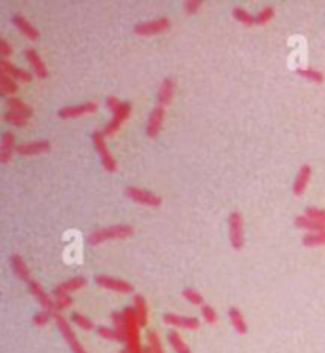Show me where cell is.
I'll use <instances>...</instances> for the list:
<instances>
[{
    "mask_svg": "<svg viewBox=\"0 0 325 353\" xmlns=\"http://www.w3.org/2000/svg\"><path fill=\"white\" fill-rule=\"evenodd\" d=\"M97 334H99L101 338L105 340H113V342H120V344H124V340H122V336H120L118 333H116V328L114 326H106V325H97Z\"/></svg>",
    "mask_w": 325,
    "mask_h": 353,
    "instance_id": "33",
    "label": "cell"
},
{
    "mask_svg": "<svg viewBox=\"0 0 325 353\" xmlns=\"http://www.w3.org/2000/svg\"><path fill=\"white\" fill-rule=\"evenodd\" d=\"M118 353H129V349H127V347H124V349H120Z\"/></svg>",
    "mask_w": 325,
    "mask_h": 353,
    "instance_id": "45",
    "label": "cell"
},
{
    "mask_svg": "<svg viewBox=\"0 0 325 353\" xmlns=\"http://www.w3.org/2000/svg\"><path fill=\"white\" fill-rule=\"evenodd\" d=\"M295 73L299 74L300 78H305V80H310L314 82V84H321V82L325 80V76L321 73H319L318 68H310V67H306V68H297Z\"/></svg>",
    "mask_w": 325,
    "mask_h": 353,
    "instance_id": "29",
    "label": "cell"
},
{
    "mask_svg": "<svg viewBox=\"0 0 325 353\" xmlns=\"http://www.w3.org/2000/svg\"><path fill=\"white\" fill-rule=\"evenodd\" d=\"M93 281L97 283L103 289H109V291H114V293H122V294H132L135 289L129 281L120 279V277H114V275H106V273H97Z\"/></svg>",
    "mask_w": 325,
    "mask_h": 353,
    "instance_id": "6",
    "label": "cell"
},
{
    "mask_svg": "<svg viewBox=\"0 0 325 353\" xmlns=\"http://www.w3.org/2000/svg\"><path fill=\"white\" fill-rule=\"evenodd\" d=\"M4 122L8 126H13V127H27L29 126V118L21 116L17 112H12V110H6L4 112Z\"/></svg>",
    "mask_w": 325,
    "mask_h": 353,
    "instance_id": "32",
    "label": "cell"
},
{
    "mask_svg": "<svg viewBox=\"0 0 325 353\" xmlns=\"http://www.w3.org/2000/svg\"><path fill=\"white\" fill-rule=\"evenodd\" d=\"M300 243L305 247H319L325 245V232H312V233H305Z\"/></svg>",
    "mask_w": 325,
    "mask_h": 353,
    "instance_id": "31",
    "label": "cell"
},
{
    "mask_svg": "<svg viewBox=\"0 0 325 353\" xmlns=\"http://www.w3.org/2000/svg\"><path fill=\"white\" fill-rule=\"evenodd\" d=\"M120 105H122V101L118 99V97H114V95H111V97H106L105 99V108L109 110V112H116L120 108Z\"/></svg>",
    "mask_w": 325,
    "mask_h": 353,
    "instance_id": "42",
    "label": "cell"
},
{
    "mask_svg": "<svg viewBox=\"0 0 325 353\" xmlns=\"http://www.w3.org/2000/svg\"><path fill=\"white\" fill-rule=\"evenodd\" d=\"M126 196L132 201L139 203V205L146 207H160L162 205V198L158 194H154L153 190H146V188H137V186H126Z\"/></svg>",
    "mask_w": 325,
    "mask_h": 353,
    "instance_id": "5",
    "label": "cell"
},
{
    "mask_svg": "<svg viewBox=\"0 0 325 353\" xmlns=\"http://www.w3.org/2000/svg\"><path fill=\"white\" fill-rule=\"evenodd\" d=\"M232 17L238 21V23L246 25V27H253V25H255V15L249 14L246 8H242V6L232 8Z\"/></svg>",
    "mask_w": 325,
    "mask_h": 353,
    "instance_id": "28",
    "label": "cell"
},
{
    "mask_svg": "<svg viewBox=\"0 0 325 353\" xmlns=\"http://www.w3.org/2000/svg\"><path fill=\"white\" fill-rule=\"evenodd\" d=\"M171 27V21L167 17H158V19L153 21H143V23H137L133 27V33L139 34V36H150V34H160L166 33Z\"/></svg>",
    "mask_w": 325,
    "mask_h": 353,
    "instance_id": "7",
    "label": "cell"
},
{
    "mask_svg": "<svg viewBox=\"0 0 325 353\" xmlns=\"http://www.w3.org/2000/svg\"><path fill=\"white\" fill-rule=\"evenodd\" d=\"M143 353H153V349H150V346H145V347H143Z\"/></svg>",
    "mask_w": 325,
    "mask_h": 353,
    "instance_id": "44",
    "label": "cell"
},
{
    "mask_svg": "<svg viewBox=\"0 0 325 353\" xmlns=\"http://www.w3.org/2000/svg\"><path fill=\"white\" fill-rule=\"evenodd\" d=\"M0 73L12 76V78H15L17 82H31L33 80V73H29V70H25V68L15 67V65L10 63V61H4V59H0Z\"/></svg>",
    "mask_w": 325,
    "mask_h": 353,
    "instance_id": "19",
    "label": "cell"
},
{
    "mask_svg": "<svg viewBox=\"0 0 325 353\" xmlns=\"http://www.w3.org/2000/svg\"><path fill=\"white\" fill-rule=\"evenodd\" d=\"M167 342H169V346L173 347V351L175 353H192L190 351V347L183 342L181 334L177 333L175 328H169V331H167Z\"/></svg>",
    "mask_w": 325,
    "mask_h": 353,
    "instance_id": "27",
    "label": "cell"
},
{
    "mask_svg": "<svg viewBox=\"0 0 325 353\" xmlns=\"http://www.w3.org/2000/svg\"><path fill=\"white\" fill-rule=\"evenodd\" d=\"M274 19V6H265L255 15V25H266Z\"/></svg>",
    "mask_w": 325,
    "mask_h": 353,
    "instance_id": "35",
    "label": "cell"
},
{
    "mask_svg": "<svg viewBox=\"0 0 325 353\" xmlns=\"http://www.w3.org/2000/svg\"><path fill=\"white\" fill-rule=\"evenodd\" d=\"M71 323L76 326H80L82 331H92V328H97V326L93 325V321L90 319V317H86L84 313L80 312H73L71 313Z\"/></svg>",
    "mask_w": 325,
    "mask_h": 353,
    "instance_id": "30",
    "label": "cell"
},
{
    "mask_svg": "<svg viewBox=\"0 0 325 353\" xmlns=\"http://www.w3.org/2000/svg\"><path fill=\"white\" fill-rule=\"evenodd\" d=\"M173 93H175V80L173 78H164L162 84H160L158 95H156V101H158L160 107L166 108L173 101Z\"/></svg>",
    "mask_w": 325,
    "mask_h": 353,
    "instance_id": "21",
    "label": "cell"
},
{
    "mask_svg": "<svg viewBox=\"0 0 325 353\" xmlns=\"http://www.w3.org/2000/svg\"><path fill=\"white\" fill-rule=\"evenodd\" d=\"M15 148H17V145H15V135L12 131H4V133L0 135V161L2 163H8V161L12 160V156L15 154Z\"/></svg>",
    "mask_w": 325,
    "mask_h": 353,
    "instance_id": "17",
    "label": "cell"
},
{
    "mask_svg": "<svg viewBox=\"0 0 325 353\" xmlns=\"http://www.w3.org/2000/svg\"><path fill=\"white\" fill-rule=\"evenodd\" d=\"M52 319H53V313L46 312V310H42V312L34 313V315H33V325L34 326H46Z\"/></svg>",
    "mask_w": 325,
    "mask_h": 353,
    "instance_id": "36",
    "label": "cell"
},
{
    "mask_svg": "<svg viewBox=\"0 0 325 353\" xmlns=\"http://www.w3.org/2000/svg\"><path fill=\"white\" fill-rule=\"evenodd\" d=\"M97 110V103L88 101V103H80V105H69V107H61L57 110V116L61 120H73V118H80Z\"/></svg>",
    "mask_w": 325,
    "mask_h": 353,
    "instance_id": "9",
    "label": "cell"
},
{
    "mask_svg": "<svg viewBox=\"0 0 325 353\" xmlns=\"http://www.w3.org/2000/svg\"><path fill=\"white\" fill-rule=\"evenodd\" d=\"M183 298L188 300L190 304H194V306H204L206 302H204V296H202V293L200 291H196V289H192V287H186V289H183Z\"/></svg>",
    "mask_w": 325,
    "mask_h": 353,
    "instance_id": "34",
    "label": "cell"
},
{
    "mask_svg": "<svg viewBox=\"0 0 325 353\" xmlns=\"http://www.w3.org/2000/svg\"><path fill=\"white\" fill-rule=\"evenodd\" d=\"M27 289H29L31 296H34V298L38 300V304L42 306V310L55 313V300H53L52 294H48L46 291H44V287L40 285L38 281L31 279L29 283H27Z\"/></svg>",
    "mask_w": 325,
    "mask_h": 353,
    "instance_id": "10",
    "label": "cell"
},
{
    "mask_svg": "<svg viewBox=\"0 0 325 353\" xmlns=\"http://www.w3.org/2000/svg\"><path fill=\"white\" fill-rule=\"evenodd\" d=\"M92 145H93V148H95V152L99 154L103 169L109 171V173H114L116 167H118V163H116L114 156L111 154L109 147H106V137H105V133H103V129H95V131H92Z\"/></svg>",
    "mask_w": 325,
    "mask_h": 353,
    "instance_id": "2",
    "label": "cell"
},
{
    "mask_svg": "<svg viewBox=\"0 0 325 353\" xmlns=\"http://www.w3.org/2000/svg\"><path fill=\"white\" fill-rule=\"evenodd\" d=\"M12 54H13V50H12V46L8 44L6 38H0V59L8 61V57Z\"/></svg>",
    "mask_w": 325,
    "mask_h": 353,
    "instance_id": "43",
    "label": "cell"
},
{
    "mask_svg": "<svg viewBox=\"0 0 325 353\" xmlns=\"http://www.w3.org/2000/svg\"><path fill=\"white\" fill-rule=\"evenodd\" d=\"M19 91V84L15 78L8 76V74L0 73V95L8 99V97H15V93Z\"/></svg>",
    "mask_w": 325,
    "mask_h": 353,
    "instance_id": "24",
    "label": "cell"
},
{
    "mask_svg": "<svg viewBox=\"0 0 325 353\" xmlns=\"http://www.w3.org/2000/svg\"><path fill=\"white\" fill-rule=\"evenodd\" d=\"M23 54H25V59H27V63H29V67H31V73H33L36 78H40V80H46L48 76H50V70L46 68V63L42 61L38 52L33 50V48H27Z\"/></svg>",
    "mask_w": 325,
    "mask_h": 353,
    "instance_id": "11",
    "label": "cell"
},
{
    "mask_svg": "<svg viewBox=\"0 0 325 353\" xmlns=\"http://www.w3.org/2000/svg\"><path fill=\"white\" fill-rule=\"evenodd\" d=\"M13 23V27L17 29L25 38H29V40H33L36 42L40 38V33H38V29L34 27L31 21L27 19L25 15H21V14H13L12 15V19H10Z\"/></svg>",
    "mask_w": 325,
    "mask_h": 353,
    "instance_id": "16",
    "label": "cell"
},
{
    "mask_svg": "<svg viewBox=\"0 0 325 353\" xmlns=\"http://www.w3.org/2000/svg\"><path fill=\"white\" fill-rule=\"evenodd\" d=\"M310 177H312V167L308 166V163H302L299 167V171H297L295 180H293V194L295 196H302L305 194L306 186L310 182Z\"/></svg>",
    "mask_w": 325,
    "mask_h": 353,
    "instance_id": "18",
    "label": "cell"
},
{
    "mask_svg": "<svg viewBox=\"0 0 325 353\" xmlns=\"http://www.w3.org/2000/svg\"><path fill=\"white\" fill-rule=\"evenodd\" d=\"M129 114H132V103H129V101H122L120 108L113 114V118L106 122V126L103 127V133H105V137H111V135L116 133L120 127H122V124H124V122L129 118Z\"/></svg>",
    "mask_w": 325,
    "mask_h": 353,
    "instance_id": "8",
    "label": "cell"
},
{
    "mask_svg": "<svg viewBox=\"0 0 325 353\" xmlns=\"http://www.w3.org/2000/svg\"><path fill=\"white\" fill-rule=\"evenodd\" d=\"M135 233V228L132 224H113V226H105L99 228L88 236V245H99V243H105V241L111 240H126V238H132Z\"/></svg>",
    "mask_w": 325,
    "mask_h": 353,
    "instance_id": "1",
    "label": "cell"
},
{
    "mask_svg": "<svg viewBox=\"0 0 325 353\" xmlns=\"http://www.w3.org/2000/svg\"><path fill=\"white\" fill-rule=\"evenodd\" d=\"M8 260H10V268H12V272L15 273V277L21 281H25V283H29V281H31V272H29V268H27L23 256L17 253H12Z\"/></svg>",
    "mask_w": 325,
    "mask_h": 353,
    "instance_id": "20",
    "label": "cell"
},
{
    "mask_svg": "<svg viewBox=\"0 0 325 353\" xmlns=\"http://www.w3.org/2000/svg\"><path fill=\"white\" fill-rule=\"evenodd\" d=\"M295 226L305 230L306 233H312V232H325V224L323 222H318V220L310 219L306 215H299L295 217Z\"/></svg>",
    "mask_w": 325,
    "mask_h": 353,
    "instance_id": "23",
    "label": "cell"
},
{
    "mask_svg": "<svg viewBox=\"0 0 325 353\" xmlns=\"http://www.w3.org/2000/svg\"><path fill=\"white\" fill-rule=\"evenodd\" d=\"M228 319H230L234 331H236L238 334L247 333V323H246V319H244V313H242L240 308H236V306L228 308Z\"/></svg>",
    "mask_w": 325,
    "mask_h": 353,
    "instance_id": "25",
    "label": "cell"
},
{
    "mask_svg": "<svg viewBox=\"0 0 325 353\" xmlns=\"http://www.w3.org/2000/svg\"><path fill=\"white\" fill-rule=\"evenodd\" d=\"M146 342H148V346H150L153 353H164V347L160 344L158 334L154 333V331H148V333H146Z\"/></svg>",
    "mask_w": 325,
    "mask_h": 353,
    "instance_id": "37",
    "label": "cell"
},
{
    "mask_svg": "<svg viewBox=\"0 0 325 353\" xmlns=\"http://www.w3.org/2000/svg\"><path fill=\"white\" fill-rule=\"evenodd\" d=\"M162 321L166 325L173 326V328H188V331H194L200 326L198 317H190V315H177V313H164L162 315Z\"/></svg>",
    "mask_w": 325,
    "mask_h": 353,
    "instance_id": "13",
    "label": "cell"
},
{
    "mask_svg": "<svg viewBox=\"0 0 325 353\" xmlns=\"http://www.w3.org/2000/svg\"><path fill=\"white\" fill-rule=\"evenodd\" d=\"M55 300V312L61 313L63 310H67V308L73 306V296L71 294H63V296H59V298H53Z\"/></svg>",
    "mask_w": 325,
    "mask_h": 353,
    "instance_id": "40",
    "label": "cell"
},
{
    "mask_svg": "<svg viewBox=\"0 0 325 353\" xmlns=\"http://www.w3.org/2000/svg\"><path fill=\"white\" fill-rule=\"evenodd\" d=\"M86 283H88V279L84 277V275H74V277H69L67 281H61L59 285L53 287L52 296H53V298H59V296H63V294H71V293H74V291L82 289Z\"/></svg>",
    "mask_w": 325,
    "mask_h": 353,
    "instance_id": "14",
    "label": "cell"
},
{
    "mask_svg": "<svg viewBox=\"0 0 325 353\" xmlns=\"http://www.w3.org/2000/svg\"><path fill=\"white\" fill-rule=\"evenodd\" d=\"M202 6H204V2H202V0H186L185 4H183V8H185V12L188 15L198 14Z\"/></svg>",
    "mask_w": 325,
    "mask_h": 353,
    "instance_id": "41",
    "label": "cell"
},
{
    "mask_svg": "<svg viewBox=\"0 0 325 353\" xmlns=\"http://www.w3.org/2000/svg\"><path fill=\"white\" fill-rule=\"evenodd\" d=\"M164 118H166V108L156 105V107L150 110L148 114V120H146V137L148 139H156L162 129V124H164Z\"/></svg>",
    "mask_w": 325,
    "mask_h": 353,
    "instance_id": "12",
    "label": "cell"
},
{
    "mask_svg": "<svg viewBox=\"0 0 325 353\" xmlns=\"http://www.w3.org/2000/svg\"><path fill=\"white\" fill-rule=\"evenodd\" d=\"M53 321H55L57 331L61 333L63 340H65L67 344H69V347H71V351L73 353H88L86 349H84V346L80 344V340L76 338L73 326H71V321H67L65 317H63V313H57V312L53 313Z\"/></svg>",
    "mask_w": 325,
    "mask_h": 353,
    "instance_id": "4",
    "label": "cell"
},
{
    "mask_svg": "<svg viewBox=\"0 0 325 353\" xmlns=\"http://www.w3.org/2000/svg\"><path fill=\"white\" fill-rule=\"evenodd\" d=\"M6 110H12V112H17L21 114V116H25V118H33V114H34V108L31 107V105H27L25 101L19 99L17 95L15 97H8L6 99Z\"/></svg>",
    "mask_w": 325,
    "mask_h": 353,
    "instance_id": "22",
    "label": "cell"
},
{
    "mask_svg": "<svg viewBox=\"0 0 325 353\" xmlns=\"http://www.w3.org/2000/svg\"><path fill=\"white\" fill-rule=\"evenodd\" d=\"M133 308H135V315H137L139 326H146V323H148V308H146L145 296L135 294L133 296Z\"/></svg>",
    "mask_w": 325,
    "mask_h": 353,
    "instance_id": "26",
    "label": "cell"
},
{
    "mask_svg": "<svg viewBox=\"0 0 325 353\" xmlns=\"http://www.w3.org/2000/svg\"><path fill=\"white\" fill-rule=\"evenodd\" d=\"M228 241L234 251H242L246 245V232H244V217L238 211L228 215Z\"/></svg>",
    "mask_w": 325,
    "mask_h": 353,
    "instance_id": "3",
    "label": "cell"
},
{
    "mask_svg": "<svg viewBox=\"0 0 325 353\" xmlns=\"http://www.w3.org/2000/svg\"><path fill=\"white\" fill-rule=\"evenodd\" d=\"M202 317H204V321L209 323V325L217 323V319H219V315H217V312H215V308L209 306V304H204V306H202Z\"/></svg>",
    "mask_w": 325,
    "mask_h": 353,
    "instance_id": "38",
    "label": "cell"
},
{
    "mask_svg": "<svg viewBox=\"0 0 325 353\" xmlns=\"http://www.w3.org/2000/svg\"><path fill=\"white\" fill-rule=\"evenodd\" d=\"M305 215H306V217H310V219L318 220V222H323V224H325V209H319V207L308 205L305 209Z\"/></svg>",
    "mask_w": 325,
    "mask_h": 353,
    "instance_id": "39",
    "label": "cell"
},
{
    "mask_svg": "<svg viewBox=\"0 0 325 353\" xmlns=\"http://www.w3.org/2000/svg\"><path fill=\"white\" fill-rule=\"evenodd\" d=\"M52 148V143L50 140H25V143H19L17 148H15V154L19 156H36V154H46L50 152Z\"/></svg>",
    "mask_w": 325,
    "mask_h": 353,
    "instance_id": "15",
    "label": "cell"
}]
</instances>
